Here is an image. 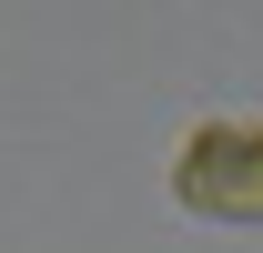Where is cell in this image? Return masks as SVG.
<instances>
[{
	"label": "cell",
	"instance_id": "cell-1",
	"mask_svg": "<svg viewBox=\"0 0 263 253\" xmlns=\"http://www.w3.org/2000/svg\"><path fill=\"white\" fill-rule=\"evenodd\" d=\"M172 192L202 223H263V122H202L172 162Z\"/></svg>",
	"mask_w": 263,
	"mask_h": 253
}]
</instances>
